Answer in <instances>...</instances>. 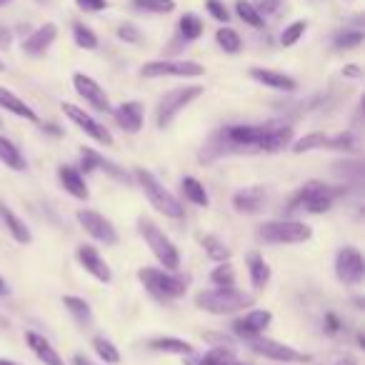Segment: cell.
Masks as SVG:
<instances>
[{"label":"cell","mask_w":365,"mask_h":365,"mask_svg":"<svg viewBox=\"0 0 365 365\" xmlns=\"http://www.w3.org/2000/svg\"><path fill=\"white\" fill-rule=\"evenodd\" d=\"M260 153V123H230L210 133L198 153V160L203 165L218 163L230 155H255Z\"/></svg>","instance_id":"obj_1"},{"label":"cell","mask_w":365,"mask_h":365,"mask_svg":"<svg viewBox=\"0 0 365 365\" xmlns=\"http://www.w3.org/2000/svg\"><path fill=\"white\" fill-rule=\"evenodd\" d=\"M348 195V185H328L323 180H308L303 182L298 190L288 198L285 203V215H298V213H310V215H323L335 205V200Z\"/></svg>","instance_id":"obj_2"},{"label":"cell","mask_w":365,"mask_h":365,"mask_svg":"<svg viewBox=\"0 0 365 365\" xmlns=\"http://www.w3.org/2000/svg\"><path fill=\"white\" fill-rule=\"evenodd\" d=\"M138 280L145 288V293L155 298L158 303H175L188 293V278H182L178 270L143 265V268H138Z\"/></svg>","instance_id":"obj_3"},{"label":"cell","mask_w":365,"mask_h":365,"mask_svg":"<svg viewBox=\"0 0 365 365\" xmlns=\"http://www.w3.org/2000/svg\"><path fill=\"white\" fill-rule=\"evenodd\" d=\"M133 180L140 185L145 200L160 215H165V218H170V220L185 218V205H182V200L178 198L175 193H170V190L153 175V170H148V168H133Z\"/></svg>","instance_id":"obj_4"},{"label":"cell","mask_w":365,"mask_h":365,"mask_svg":"<svg viewBox=\"0 0 365 365\" xmlns=\"http://www.w3.org/2000/svg\"><path fill=\"white\" fill-rule=\"evenodd\" d=\"M193 303L198 310L210 313V315H235V313H243V310L253 308L255 295L245 293V290H238V288H208V290L195 293Z\"/></svg>","instance_id":"obj_5"},{"label":"cell","mask_w":365,"mask_h":365,"mask_svg":"<svg viewBox=\"0 0 365 365\" xmlns=\"http://www.w3.org/2000/svg\"><path fill=\"white\" fill-rule=\"evenodd\" d=\"M255 238L265 245H303L313 238V228L295 218L265 220L255 228Z\"/></svg>","instance_id":"obj_6"},{"label":"cell","mask_w":365,"mask_h":365,"mask_svg":"<svg viewBox=\"0 0 365 365\" xmlns=\"http://www.w3.org/2000/svg\"><path fill=\"white\" fill-rule=\"evenodd\" d=\"M138 235L145 240V245L150 248L153 258L160 263V268L165 270H180L182 258H180V248L158 228V223H153L150 218L140 215L138 218Z\"/></svg>","instance_id":"obj_7"},{"label":"cell","mask_w":365,"mask_h":365,"mask_svg":"<svg viewBox=\"0 0 365 365\" xmlns=\"http://www.w3.org/2000/svg\"><path fill=\"white\" fill-rule=\"evenodd\" d=\"M203 93H205V88L198 86V83H193V86H178V88H173V91L163 93L155 106V125L160 128V130L170 128L173 123H175V118L188 106H193Z\"/></svg>","instance_id":"obj_8"},{"label":"cell","mask_w":365,"mask_h":365,"mask_svg":"<svg viewBox=\"0 0 365 365\" xmlns=\"http://www.w3.org/2000/svg\"><path fill=\"white\" fill-rule=\"evenodd\" d=\"M248 348L250 353L260 355L265 360H273V363H310V355L298 350L295 345H288V343H280V340H273L268 335H258V338L248 340Z\"/></svg>","instance_id":"obj_9"},{"label":"cell","mask_w":365,"mask_h":365,"mask_svg":"<svg viewBox=\"0 0 365 365\" xmlns=\"http://www.w3.org/2000/svg\"><path fill=\"white\" fill-rule=\"evenodd\" d=\"M76 220L83 228V233L91 235L96 243L106 245V248H113V245H118V240H120V235H118V228L113 225V220L106 218L103 213H98V210L78 208Z\"/></svg>","instance_id":"obj_10"},{"label":"cell","mask_w":365,"mask_h":365,"mask_svg":"<svg viewBox=\"0 0 365 365\" xmlns=\"http://www.w3.org/2000/svg\"><path fill=\"white\" fill-rule=\"evenodd\" d=\"M61 110L66 113V118L73 123L76 128H81L83 133H86L91 140H96L98 145L103 148H113L115 145V138H113V133L108 130L106 125H103L101 120H96V118L91 115V113L86 110V108L76 106V103H61Z\"/></svg>","instance_id":"obj_11"},{"label":"cell","mask_w":365,"mask_h":365,"mask_svg":"<svg viewBox=\"0 0 365 365\" xmlns=\"http://www.w3.org/2000/svg\"><path fill=\"white\" fill-rule=\"evenodd\" d=\"M333 268H335V278L343 285H348V288H355V285H360L365 280V258L360 253V248H355V245L338 248Z\"/></svg>","instance_id":"obj_12"},{"label":"cell","mask_w":365,"mask_h":365,"mask_svg":"<svg viewBox=\"0 0 365 365\" xmlns=\"http://www.w3.org/2000/svg\"><path fill=\"white\" fill-rule=\"evenodd\" d=\"M140 76L148 81L155 78H200L205 68L195 61H150L140 68Z\"/></svg>","instance_id":"obj_13"},{"label":"cell","mask_w":365,"mask_h":365,"mask_svg":"<svg viewBox=\"0 0 365 365\" xmlns=\"http://www.w3.org/2000/svg\"><path fill=\"white\" fill-rule=\"evenodd\" d=\"M270 323H273V313H270V310L248 308L233 320L230 330H233L235 338H240V340H245V343H248V340L258 338V335H265V330L270 328Z\"/></svg>","instance_id":"obj_14"},{"label":"cell","mask_w":365,"mask_h":365,"mask_svg":"<svg viewBox=\"0 0 365 365\" xmlns=\"http://www.w3.org/2000/svg\"><path fill=\"white\" fill-rule=\"evenodd\" d=\"M293 125L280 118L260 123V153H280L293 143Z\"/></svg>","instance_id":"obj_15"},{"label":"cell","mask_w":365,"mask_h":365,"mask_svg":"<svg viewBox=\"0 0 365 365\" xmlns=\"http://www.w3.org/2000/svg\"><path fill=\"white\" fill-rule=\"evenodd\" d=\"M76 260H78V265H81V268L86 270V273L91 275L93 280H98V283H103V285H110L113 283L110 265H108V260L103 258L101 250H98L93 243L78 245V248H76Z\"/></svg>","instance_id":"obj_16"},{"label":"cell","mask_w":365,"mask_h":365,"mask_svg":"<svg viewBox=\"0 0 365 365\" xmlns=\"http://www.w3.org/2000/svg\"><path fill=\"white\" fill-rule=\"evenodd\" d=\"M73 88H76L78 96L91 108H96L98 113H113L110 98H108L106 88H103L96 78L86 76V73H73Z\"/></svg>","instance_id":"obj_17"},{"label":"cell","mask_w":365,"mask_h":365,"mask_svg":"<svg viewBox=\"0 0 365 365\" xmlns=\"http://www.w3.org/2000/svg\"><path fill=\"white\" fill-rule=\"evenodd\" d=\"M268 205V188L265 185H248L233 193V208L238 215H255Z\"/></svg>","instance_id":"obj_18"},{"label":"cell","mask_w":365,"mask_h":365,"mask_svg":"<svg viewBox=\"0 0 365 365\" xmlns=\"http://www.w3.org/2000/svg\"><path fill=\"white\" fill-rule=\"evenodd\" d=\"M110 115L115 118V123H118V128H120V130L135 135V133H140L143 120H145V108H143L140 101H125V103H120L118 108H113Z\"/></svg>","instance_id":"obj_19"},{"label":"cell","mask_w":365,"mask_h":365,"mask_svg":"<svg viewBox=\"0 0 365 365\" xmlns=\"http://www.w3.org/2000/svg\"><path fill=\"white\" fill-rule=\"evenodd\" d=\"M58 180H61V188L66 190L71 198L76 200H88L91 198V188H88V180L78 165H58Z\"/></svg>","instance_id":"obj_20"},{"label":"cell","mask_w":365,"mask_h":365,"mask_svg":"<svg viewBox=\"0 0 365 365\" xmlns=\"http://www.w3.org/2000/svg\"><path fill=\"white\" fill-rule=\"evenodd\" d=\"M250 78H253L255 83H260V86L270 88V91H278V93H295L298 91V81L290 76H285V73L280 71H273V68H250L248 73Z\"/></svg>","instance_id":"obj_21"},{"label":"cell","mask_w":365,"mask_h":365,"mask_svg":"<svg viewBox=\"0 0 365 365\" xmlns=\"http://www.w3.org/2000/svg\"><path fill=\"white\" fill-rule=\"evenodd\" d=\"M56 38H58V26L56 23H46V26L36 28V31L23 41V53H26V56H33V58L46 56L48 48L56 43Z\"/></svg>","instance_id":"obj_22"},{"label":"cell","mask_w":365,"mask_h":365,"mask_svg":"<svg viewBox=\"0 0 365 365\" xmlns=\"http://www.w3.org/2000/svg\"><path fill=\"white\" fill-rule=\"evenodd\" d=\"M26 345L31 348V353L36 355L43 365H66V360H63L61 353L53 348L51 340H48L43 333H38V330H26Z\"/></svg>","instance_id":"obj_23"},{"label":"cell","mask_w":365,"mask_h":365,"mask_svg":"<svg viewBox=\"0 0 365 365\" xmlns=\"http://www.w3.org/2000/svg\"><path fill=\"white\" fill-rule=\"evenodd\" d=\"M148 350L160 355H178V358H188L195 353V345L190 340L175 338V335H158L148 340Z\"/></svg>","instance_id":"obj_24"},{"label":"cell","mask_w":365,"mask_h":365,"mask_svg":"<svg viewBox=\"0 0 365 365\" xmlns=\"http://www.w3.org/2000/svg\"><path fill=\"white\" fill-rule=\"evenodd\" d=\"M245 268H248V278H250L253 290H265V285L273 278V268H270V263L265 260V255L260 253V250H250V253L245 255Z\"/></svg>","instance_id":"obj_25"},{"label":"cell","mask_w":365,"mask_h":365,"mask_svg":"<svg viewBox=\"0 0 365 365\" xmlns=\"http://www.w3.org/2000/svg\"><path fill=\"white\" fill-rule=\"evenodd\" d=\"M0 108H3L6 113H11V115L21 118V120L36 123V125L41 123L36 108H31L21 96H16V93H13L11 88H6V86H0Z\"/></svg>","instance_id":"obj_26"},{"label":"cell","mask_w":365,"mask_h":365,"mask_svg":"<svg viewBox=\"0 0 365 365\" xmlns=\"http://www.w3.org/2000/svg\"><path fill=\"white\" fill-rule=\"evenodd\" d=\"M0 220H3V225H6V230H8V235H11V238L16 240L18 245H31L33 243V230H31V225H28L23 218H18V215L13 213L11 205L0 203Z\"/></svg>","instance_id":"obj_27"},{"label":"cell","mask_w":365,"mask_h":365,"mask_svg":"<svg viewBox=\"0 0 365 365\" xmlns=\"http://www.w3.org/2000/svg\"><path fill=\"white\" fill-rule=\"evenodd\" d=\"M185 360V365H233L235 360V348H225V345H210L205 353L200 355H188Z\"/></svg>","instance_id":"obj_28"},{"label":"cell","mask_w":365,"mask_h":365,"mask_svg":"<svg viewBox=\"0 0 365 365\" xmlns=\"http://www.w3.org/2000/svg\"><path fill=\"white\" fill-rule=\"evenodd\" d=\"M0 163L13 173L28 170V158L23 155V150L11 140V138L0 135Z\"/></svg>","instance_id":"obj_29"},{"label":"cell","mask_w":365,"mask_h":365,"mask_svg":"<svg viewBox=\"0 0 365 365\" xmlns=\"http://www.w3.org/2000/svg\"><path fill=\"white\" fill-rule=\"evenodd\" d=\"M180 193L188 203L198 205V208H210V195L205 190V185L193 175H182L180 178Z\"/></svg>","instance_id":"obj_30"},{"label":"cell","mask_w":365,"mask_h":365,"mask_svg":"<svg viewBox=\"0 0 365 365\" xmlns=\"http://www.w3.org/2000/svg\"><path fill=\"white\" fill-rule=\"evenodd\" d=\"M63 308L71 313V318L76 320L81 328H91L93 325V308L86 298H78V295H63Z\"/></svg>","instance_id":"obj_31"},{"label":"cell","mask_w":365,"mask_h":365,"mask_svg":"<svg viewBox=\"0 0 365 365\" xmlns=\"http://www.w3.org/2000/svg\"><path fill=\"white\" fill-rule=\"evenodd\" d=\"M91 348H93V353L98 355V360H101L103 365H118L123 360L118 345L113 343L110 338H106V335H93Z\"/></svg>","instance_id":"obj_32"},{"label":"cell","mask_w":365,"mask_h":365,"mask_svg":"<svg viewBox=\"0 0 365 365\" xmlns=\"http://www.w3.org/2000/svg\"><path fill=\"white\" fill-rule=\"evenodd\" d=\"M200 245H203V250H205V258L213 260V263H225V260H230V248L220 235H215V233L203 235Z\"/></svg>","instance_id":"obj_33"},{"label":"cell","mask_w":365,"mask_h":365,"mask_svg":"<svg viewBox=\"0 0 365 365\" xmlns=\"http://www.w3.org/2000/svg\"><path fill=\"white\" fill-rule=\"evenodd\" d=\"M325 143H328V135L315 130L290 143V153H293V155H305V153H313V150H325Z\"/></svg>","instance_id":"obj_34"},{"label":"cell","mask_w":365,"mask_h":365,"mask_svg":"<svg viewBox=\"0 0 365 365\" xmlns=\"http://www.w3.org/2000/svg\"><path fill=\"white\" fill-rule=\"evenodd\" d=\"M205 26L195 13H185V16L178 21V33H180V41L182 43H195L200 36H203Z\"/></svg>","instance_id":"obj_35"},{"label":"cell","mask_w":365,"mask_h":365,"mask_svg":"<svg viewBox=\"0 0 365 365\" xmlns=\"http://www.w3.org/2000/svg\"><path fill=\"white\" fill-rule=\"evenodd\" d=\"M215 43H218L220 51L228 53V56H238V53L243 51V38H240V33L233 31V28H228V26L218 28V33H215Z\"/></svg>","instance_id":"obj_36"},{"label":"cell","mask_w":365,"mask_h":365,"mask_svg":"<svg viewBox=\"0 0 365 365\" xmlns=\"http://www.w3.org/2000/svg\"><path fill=\"white\" fill-rule=\"evenodd\" d=\"M235 16H238L245 26L255 28V31H263L265 28V18L255 11V6L253 3H248V0H235Z\"/></svg>","instance_id":"obj_37"},{"label":"cell","mask_w":365,"mask_h":365,"mask_svg":"<svg viewBox=\"0 0 365 365\" xmlns=\"http://www.w3.org/2000/svg\"><path fill=\"white\" fill-rule=\"evenodd\" d=\"M208 278L215 288H235V283H238V278H235V268L230 265V260H225V263H215V268L210 270Z\"/></svg>","instance_id":"obj_38"},{"label":"cell","mask_w":365,"mask_h":365,"mask_svg":"<svg viewBox=\"0 0 365 365\" xmlns=\"http://www.w3.org/2000/svg\"><path fill=\"white\" fill-rule=\"evenodd\" d=\"M130 8L153 16H168L175 11V0H130Z\"/></svg>","instance_id":"obj_39"},{"label":"cell","mask_w":365,"mask_h":365,"mask_svg":"<svg viewBox=\"0 0 365 365\" xmlns=\"http://www.w3.org/2000/svg\"><path fill=\"white\" fill-rule=\"evenodd\" d=\"M73 41L83 51H98V46H101L96 31L91 26H86V23H73Z\"/></svg>","instance_id":"obj_40"},{"label":"cell","mask_w":365,"mask_h":365,"mask_svg":"<svg viewBox=\"0 0 365 365\" xmlns=\"http://www.w3.org/2000/svg\"><path fill=\"white\" fill-rule=\"evenodd\" d=\"M363 41H365L363 31H358V28L348 31V28H345V31H338L333 36V48L335 51H355V48L363 46Z\"/></svg>","instance_id":"obj_41"},{"label":"cell","mask_w":365,"mask_h":365,"mask_svg":"<svg viewBox=\"0 0 365 365\" xmlns=\"http://www.w3.org/2000/svg\"><path fill=\"white\" fill-rule=\"evenodd\" d=\"M96 170H103L108 178H113V180H118V182H130L133 180V175H128L125 168H120L115 160L106 158L103 153H96Z\"/></svg>","instance_id":"obj_42"},{"label":"cell","mask_w":365,"mask_h":365,"mask_svg":"<svg viewBox=\"0 0 365 365\" xmlns=\"http://www.w3.org/2000/svg\"><path fill=\"white\" fill-rule=\"evenodd\" d=\"M305 31H308V21H295V23H290V26H285V31L280 33V46L293 48L295 43L305 36Z\"/></svg>","instance_id":"obj_43"},{"label":"cell","mask_w":365,"mask_h":365,"mask_svg":"<svg viewBox=\"0 0 365 365\" xmlns=\"http://www.w3.org/2000/svg\"><path fill=\"white\" fill-rule=\"evenodd\" d=\"M325 150H338V153H355V138L353 133H338V135H328Z\"/></svg>","instance_id":"obj_44"},{"label":"cell","mask_w":365,"mask_h":365,"mask_svg":"<svg viewBox=\"0 0 365 365\" xmlns=\"http://www.w3.org/2000/svg\"><path fill=\"white\" fill-rule=\"evenodd\" d=\"M205 11H208V16L213 18V21H218V23H223V26H228L230 11L225 8L223 0H205Z\"/></svg>","instance_id":"obj_45"},{"label":"cell","mask_w":365,"mask_h":365,"mask_svg":"<svg viewBox=\"0 0 365 365\" xmlns=\"http://www.w3.org/2000/svg\"><path fill=\"white\" fill-rule=\"evenodd\" d=\"M115 36H118V41L128 43V46H138L140 38H143L140 31H138V26H133V23H120L118 31H115Z\"/></svg>","instance_id":"obj_46"},{"label":"cell","mask_w":365,"mask_h":365,"mask_svg":"<svg viewBox=\"0 0 365 365\" xmlns=\"http://www.w3.org/2000/svg\"><path fill=\"white\" fill-rule=\"evenodd\" d=\"M343 318H340L338 313H333V310H328V313L323 315V333L325 335H340L343 333Z\"/></svg>","instance_id":"obj_47"},{"label":"cell","mask_w":365,"mask_h":365,"mask_svg":"<svg viewBox=\"0 0 365 365\" xmlns=\"http://www.w3.org/2000/svg\"><path fill=\"white\" fill-rule=\"evenodd\" d=\"M76 6L83 13H101L108 8V0H76Z\"/></svg>","instance_id":"obj_48"},{"label":"cell","mask_w":365,"mask_h":365,"mask_svg":"<svg viewBox=\"0 0 365 365\" xmlns=\"http://www.w3.org/2000/svg\"><path fill=\"white\" fill-rule=\"evenodd\" d=\"M203 340H210L213 345H225V348H235V338L225 333H203Z\"/></svg>","instance_id":"obj_49"},{"label":"cell","mask_w":365,"mask_h":365,"mask_svg":"<svg viewBox=\"0 0 365 365\" xmlns=\"http://www.w3.org/2000/svg\"><path fill=\"white\" fill-rule=\"evenodd\" d=\"M275 8H278V0H263L260 6H255V11L265 18V16H270V13H275Z\"/></svg>","instance_id":"obj_50"},{"label":"cell","mask_w":365,"mask_h":365,"mask_svg":"<svg viewBox=\"0 0 365 365\" xmlns=\"http://www.w3.org/2000/svg\"><path fill=\"white\" fill-rule=\"evenodd\" d=\"M41 130L46 133V135H53V138H63V128L56 125V123H41Z\"/></svg>","instance_id":"obj_51"},{"label":"cell","mask_w":365,"mask_h":365,"mask_svg":"<svg viewBox=\"0 0 365 365\" xmlns=\"http://www.w3.org/2000/svg\"><path fill=\"white\" fill-rule=\"evenodd\" d=\"M343 76L345 78H353V81H358V78L363 76V71H360V66H353V63H350V66L343 68Z\"/></svg>","instance_id":"obj_52"},{"label":"cell","mask_w":365,"mask_h":365,"mask_svg":"<svg viewBox=\"0 0 365 365\" xmlns=\"http://www.w3.org/2000/svg\"><path fill=\"white\" fill-rule=\"evenodd\" d=\"M73 365H98V363H93L88 355H83V353H76L73 355Z\"/></svg>","instance_id":"obj_53"},{"label":"cell","mask_w":365,"mask_h":365,"mask_svg":"<svg viewBox=\"0 0 365 365\" xmlns=\"http://www.w3.org/2000/svg\"><path fill=\"white\" fill-rule=\"evenodd\" d=\"M8 46H11V31L0 28V48H8Z\"/></svg>","instance_id":"obj_54"},{"label":"cell","mask_w":365,"mask_h":365,"mask_svg":"<svg viewBox=\"0 0 365 365\" xmlns=\"http://www.w3.org/2000/svg\"><path fill=\"white\" fill-rule=\"evenodd\" d=\"M6 295H11V288H8V280L0 275V298H6Z\"/></svg>","instance_id":"obj_55"},{"label":"cell","mask_w":365,"mask_h":365,"mask_svg":"<svg viewBox=\"0 0 365 365\" xmlns=\"http://www.w3.org/2000/svg\"><path fill=\"white\" fill-rule=\"evenodd\" d=\"M330 365H358L353 358H348V355H343V358H338L335 363H330Z\"/></svg>","instance_id":"obj_56"},{"label":"cell","mask_w":365,"mask_h":365,"mask_svg":"<svg viewBox=\"0 0 365 365\" xmlns=\"http://www.w3.org/2000/svg\"><path fill=\"white\" fill-rule=\"evenodd\" d=\"M0 365H21V363H16V360H11V358H0Z\"/></svg>","instance_id":"obj_57"},{"label":"cell","mask_w":365,"mask_h":365,"mask_svg":"<svg viewBox=\"0 0 365 365\" xmlns=\"http://www.w3.org/2000/svg\"><path fill=\"white\" fill-rule=\"evenodd\" d=\"M8 3H13V0H0V6H8Z\"/></svg>","instance_id":"obj_58"},{"label":"cell","mask_w":365,"mask_h":365,"mask_svg":"<svg viewBox=\"0 0 365 365\" xmlns=\"http://www.w3.org/2000/svg\"><path fill=\"white\" fill-rule=\"evenodd\" d=\"M3 71H6V63H3V61H0V73H3Z\"/></svg>","instance_id":"obj_59"},{"label":"cell","mask_w":365,"mask_h":365,"mask_svg":"<svg viewBox=\"0 0 365 365\" xmlns=\"http://www.w3.org/2000/svg\"><path fill=\"white\" fill-rule=\"evenodd\" d=\"M233 365H240V363H238V360H235V363H233Z\"/></svg>","instance_id":"obj_60"},{"label":"cell","mask_w":365,"mask_h":365,"mask_svg":"<svg viewBox=\"0 0 365 365\" xmlns=\"http://www.w3.org/2000/svg\"><path fill=\"white\" fill-rule=\"evenodd\" d=\"M345 3H353V0H345Z\"/></svg>","instance_id":"obj_61"}]
</instances>
